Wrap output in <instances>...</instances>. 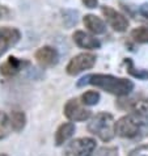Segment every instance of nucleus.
Wrapping results in <instances>:
<instances>
[{
  "instance_id": "obj_1",
  "label": "nucleus",
  "mask_w": 148,
  "mask_h": 156,
  "mask_svg": "<svg viewBox=\"0 0 148 156\" xmlns=\"http://www.w3.org/2000/svg\"><path fill=\"white\" fill-rule=\"evenodd\" d=\"M85 84L94 85L100 89L115 94V96H127L132 92L134 83L125 77H117L113 75H105V73H96V75H88L77 83L79 87Z\"/></svg>"
},
{
  "instance_id": "obj_2",
  "label": "nucleus",
  "mask_w": 148,
  "mask_h": 156,
  "mask_svg": "<svg viewBox=\"0 0 148 156\" xmlns=\"http://www.w3.org/2000/svg\"><path fill=\"white\" fill-rule=\"evenodd\" d=\"M117 134L126 139H136L148 133V119L136 114H127L115 123Z\"/></svg>"
},
{
  "instance_id": "obj_3",
  "label": "nucleus",
  "mask_w": 148,
  "mask_h": 156,
  "mask_svg": "<svg viewBox=\"0 0 148 156\" xmlns=\"http://www.w3.org/2000/svg\"><path fill=\"white\" fill-rule=\"evenodd\" d=\"M115 121L111 114L102 112L96 114L88 123V131L100 138L102 142H110L115 136Z\"/></svg>"
},
{
  "instance_id": "obj_4",
  "label": "nucleus",
  "mask_w": 148,
  "mask_h": 156,
  "mask_svg": "<svg viewBox=\"0 0 148 156\" xmlns=\"http://www.w3.org/2000/svg\"><path fill=\"white\" fill-rule=\"evenodd\" d=\"M96 150V140L92 138H77L67 146L68 156H92Z\"/></svg>"
},
{
  "instance_id": "obj_5",
  "label": "nucleus",
  "mask_w": 148,
  "mask_h": 156,
  "mask_svg": "<svg viewBox=\"0 0 148 156\" xmlns=\"http://www.w3.org/2000/svg\"><path fill=\"white\" fill-rule=\"evenodd\" d=\"M96 63V57L93 54H89V53H81L76 57H73L69 63L67 64V73L68 75H72L75 76L77 73H80L85 70H89L92 68Z\"/></svg>"
},
{
  "instance_id": "obj_6",
  "label": "nucleus",
  "mask_w": 148,
  "mask_h": 156,
  "mask_svg": "<svg viewBox=\"0 0 148 156\" xmlns=\"http://www.w3.org/2000/svg\"><path fill=\"white\" fill-rule=\"evenodd\" d=\"M84 104H80V101L77 98H72L67 101V104L64 105V115L67 117L69 121H75V122H81V121H86L90 118V110L85 109Z\"/></svg>"
},
{
  "instance_id": "obj_7",
  "label": "nucleus",
  "mask_w": 148,
  "mask_h": 156,
  "mask_svg": "<svg viewBox=\"0 0 148 156\" xmlns=\"http://www.w3.org/2000/svg\"><path fill=\"white\" fill-rule=\"evenodd\" d=\"M101 11H102V13L104 16H105V19L106 21L109 23V25L115 30V32H125L126 29L129 28V20L126 19V17L119 13V12H117L115 9H113L111 7H106V5H104L101 8Z\"/></svg>"
},
{
  "instance_id": "obj_8",
  "label": "nucleus",
  "mask_w": 148,
  "mask_h": 156,
  "mask_svg": "<svg viewBox=\"0 0 148 156\" xmlns=\"http://www.w3.org/2000/svg\"><path fill=\"white\" fill-rule=\"evenodd\" d=\"M20 38H21V33L16 28H9V27L0 28V57L9 47L16 45L20 41Z\"/></svg>"
},
{
  "instance_id": "obj_9",
  "label": "nucleus",
  "mask_w": 148,
  "mask_h": 156,
  "mask_svg": "<svg viewBox=\"0 0 148 156\" xmlns=\"http://www.w3.org/2000/svg\"><path fill=\"white\" fill-rule=\"evenodd\" d=\"M36 59L37 62L43 67H53L58 63L59 54L56 49L51 46H43L41 49L37 50L36 53Z\"/></svg>"
},
{
  "instance_id": "obj_10",
  "label": "nucleus",
  "mask_w": 148,
  "mask_h": 156,
  "mask_svg": "<svg viewBox=\"0 0 148 156\" xmlns=\"http://www.w3.org/2000/svg\"><path fill=\"white\" fill-rule=\"evenodd\" d=\"M72 37H73V42L79 47H81V49L94 50L101 46V42H100L97 38H94L93 36H90V34L83 32V30H76Z\"/></svg>"
},
{
  "instance_id": "obj_11",
  "label": "nucleus",
  "mask_w": 148,
  "mask_h": 156,
  "mask_svg": "<svg viewBox=\"0 0 148 156\" xmlns=\"http://www.w3.org/2000/svg\"><path fill=\"white\" fill-rule=\"evenodd\" d=\"M25 66H29V62L17 59L16 57H9L0 66V73L3 76H13L23 70Z\"/></svg>"
},
{
  "instance_id": "obj_12",
  "label": "nucleus",
  "mask_w": 148,
  "mask_h": 156,
  "mask_svg": "<svg viewBox=\"0 0 148 156\" xmlns=\"http://www.w3.org/2000/svg\"><path fill=\"white\" fill-rule=\"evenodd\" d=\"M83 23H84L85 28L88 29L90 33L96 34V36H98V34H104L106 32L105 23H104L100 17L94 16V15H85L84 19H83Z\"/></svg>"
},
{
  "instance_id": "obj_13",
  "label": "nucleus",
  "mask_w": 148,
  "mask_h": 156,
  "mask_svg": "<svg viewBox=\"0 0 148 156\" xmlns=\"http://www.w3.org/2000/svg\"><path fill=\"white\" fill-rule=\"evenodd\" d=\"M75 133V125L72 122H66L63 125H60L55 133V143L56 146H62L64 144L69 138L73 135Z\"/></svg>"
},
{
  "instance_id": "obj_14",
  "label": "nucleus",
  "mask_w": 148,
  "mask_h": 156,
  "mask_svg": "<svg viewBox=\"0 0 148 156\" xmlns=\"http://www.w3.org/2000/svg\"><path fill=\"white\" fill-rule=\"evenodd\" d=\"M126 108H129L131 110V113L148 119V98L130 100V102L126 105Z\"/></svg>"
},
{
  "instance_id": "obj_15",
  "label": "nucleus",
  "mask_w": 148,
  "mask_h": 156,
  "mask_svg": "<svg viewBox=\"0 0 148 156\" xmlns=\"http://www.w3.org/2000/svg\"><path fill=\"white\" fill-rule=\"evenodd\" d=\"M9 121H11V126L12 130L16 133H20L21 130L25 127L26 125V117H25L24 112H20V110H13L9 115Z\"/></svg>"
},
{
  "instance_id": "obj_16",
  "label": "nucleus",
  "mask_w": 148,
  "mask_h": 156,
  "mask_svg": "<svg viewBox=\"0 0 148 156\" xmlns=\"http://www.w3.org/2000/svg\"><path fill=\"white\" fill-rule=\"evenodd\" d=\"M11 130H12V126H11L9 117L4 113V112L0 110V140L5 139L9 135Z\"/></svg>"
},
{
  "instance_id": "obj_17",
  "label": "nucleus",
  "mask_w": 148,
  "mask_h": 156,
  "mask_svg": "<svg viewBox=\"0 0 148 156\" xmlns=\"http://www.w3.org/2000/svg\"><path fill=\"white\" fill-rule=\"evenodd\" d=\"M80 100L84 105H88V106L97 105L100 101V93L96 92V90H86L85 93L81 94Z\"/></svg>"
},
{
  "instance_id": "obj_18",
  "label": "nucleus",
  "mask_w": 148,
  "mask_h": 156,
  "mask_svg": "<svg viewBox=\"0 0 148 156\" xmlns=\"http://www.w3.org/2000/svg\"><path fill=\"white\" fill-rule=\"evenodd\" d=\"M131 38L135 42L139 43H148V28H136L131 32Z\"/></svg>"
},
{
  "instance_id": "obj_19",
  "label": "nucleus",
  "mask_w": 148,
  "mask_h": 156,
  "mask_svg": "<svg viewBox=\"0 0 148 156\" xmlns=\"http://www.w3.org/2000/svg\"><path fill=\"white\" fill-rule=\"evenodd\" d=\"M125 63L127 64V70H129V72L131 73L134 77H138V79H146V77H148V73L147 72H144V71H138L136 68L134 67V63H132L131 59H126Z\"/></svg>"
},
{
  "instance_id": "obj_20",
  "label": "nucleus",
  "mask_w": 148,
  "mask_h": 156,
  "mask_svg": "<svg viewBox=\"0 0 148 156\" xmlns=\"http://www.w3.org/2000/svg\"><path fill=\"white\" fill-rule=\"evenodd\" d=\"M93 156H119L115 147H101L93 154Z\"/></svg>"
},
{
  "instance_id": "obj_21",
  "label": "nucleus",
  "mask_w": 148,
  "mask_h": 156,
  "mask_svg": "<svg viewBox=\"0 0 148 156\" xmlns=\"http://www.w3.org/2000/svg\"><path fill=\"white\" fill-rule=\"evenodd\" d=\"M129 156H148V144H143L136 147L130 152Z\"/></svg>"
},
{
  "instance_id": "obj_22",
  "label": "nucleus",
  "mask_w": 148,
  "mask_h": 156,
  "mask_svg": "<svg viewBox=\"0 0 148 156\" xmlns=\"http://www.w3.org/2000/svg\"><path fill=\"white\" fill-rule=\"evenodd\" d=\"M8 15H9V9H8L7 7H4V5H2V4H0V20H2V19H5Z\"/></svg>"
},
{
  "instance_id": "obj_23",
  "label": "nucleus",
  "mask_w": 148,
  "mask_h": 156,
  "mask_svg": "<svg viewBox=\"0 0 148 156\" xmlns=\"http://www.w3.org/2000/svg\"><path fill=\"white\" fill-rule=\"evenodd\" d=\"M83 3L85 4L86 8H96L97 4H98L97 0H83Z\"/></svg>"
},
{
  "instance_id": "obj_24",
  "label": "nucleus",
  "mask_w": 148,
  "mask_h": 156,
  "mask_svg": "<svg viewBox=\"0 0 148 156\" xmlns=\"http://www.w3.org/2000/svg\"><path fill=\"white\" fill-rule=\"evenodd\" d=\"M139 13L148 19V4H143V5L139 8Z\"/></svg>"
},
{
  "instance_id": "obj_25",
  "label": "nucleus",
  "mask_w": 148,
  "mask_h": 156,
  "mask_svg": "<svg viewBox=\"0 0 148 156\" xmlns=\"http://www.w3.org/2000/svg\"><path fill=\"white\" fill-rule=\"evenodd\" d=\"M0 156H8V155H5V154H0Z\"/></svg>"
}]
</instances>
